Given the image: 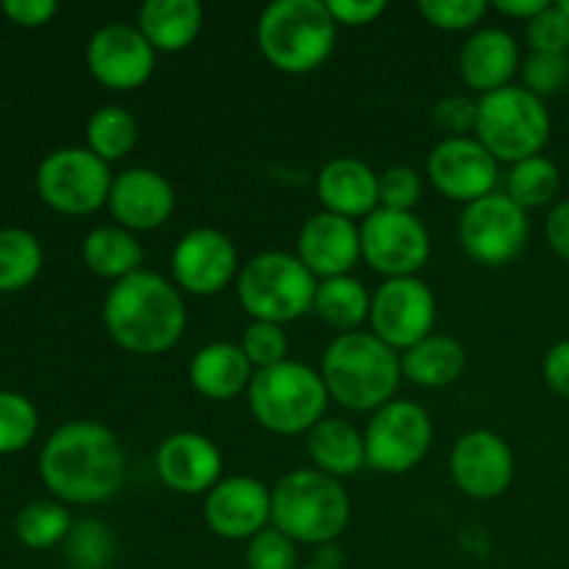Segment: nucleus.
<instances>
[{"mask_svg": "<svg viewBox=\"0 0 569 569\" xmlns=\"http://www.w3.org/2000/svg\"><path fill=\"white\" fill-rule=\"evenodd\" d=\"M39 478L64 506H98L120 492L126 453L111 428L70 420L56 428L39 453Z\"/></svg>", "mask_w": 569, "mask_h": 569, "instance_id": "f257e3e1", "label": "nucleus"}, {"mask_svg": "<svg viewBox=\"0 0 569 569\" xmlns=\"http://www.w3.org/2000/svg\"><path fill=\"white\" fill-rule=\"evenodd\" d=\"M103 326L114 345L133 356H161L187 331V303L181 289L164 276L139 270L109 289Z\"/></svg>", "mask_w": 569, "mask_h": 569, "instance_id": "f03ea898", "label": "nucleus"}, {"mask_svg": "<svg viewBox=\"0 0 569 569\" xmlns=\"http://www.w3.org/2000/svg\"><path fill=\"white\" fill-rule=\"evenodd\" d=\"M320 376L333 403L350 411H378L398 398L400 353L372 331L339 333L322 353Z\"/></svg>", "mask_w": 569, "mask_h": 569, "instance_id": "7ed1b4c3", "label": "nucleus"}, {"mask_svg": "<svg viewBox=\"0 0 569 569\" xmlns=\"http://www.w3.org/2000/svg\"><path fill=\"white\" fill-rule=\"evenodd\" d=\"M350 522V495L342 481L300 467L272 487V526L295 545H333Z\"/></svg>", "mask_w": 569, "mask_h": 569, "instance_id": "20e7f679", "label": "nucleus"}, {"mask_svg": "<svg viewBox=\"0 0 569 569\" xmlns=\"http://www.w3.org/2000/svg\"><path fill=\"white\" fill-rule=\"evenodd\" d=\"M326 0H276L256 22V44L276 70L306 76L322 67L337 42Z\"/></svg>", "mask_w": 569, "mask_h": 569, "instance_id": "39448f33", "label": "nucleus"}, {"mask_svg": "<svg viewBox=\"0 0 569 569\" xmlns=\"http://www.w3.org/2000/svg\"><path fill=\"white\" fill-rule=\"evenodd\" d=\"M328 400L331 395L320 370L292 359L256 372L248 389L250 415L264 431L278 437L309 433L317 422L326 420Z\"/></svg>", "mask_w": 569, "mask_h": 569, "instance_id": "423d86ee", "label": "nucleus"}, {"mask_svg": "<svg viewBox=\"0 0 569 569\" xmlns=\"http://www.w3.org/2000/svg\"><path fill=\"white\" fill-rule=\"evenodd\" d=\"M317 278L295 253L264 250L244 261L237 278V298L250 320L289 326L315 306Z\"/></svg>", "mask_w": 569, "mask_h": 569, "instance_id": "0eeeda50", "label": "nucleus"}, {"mask_svg": "<svg viewBox=\"0 0 569 569\" xmlns=\"http://www.w3.org/2000/svg\"><path fill=\"white\" fill-rule=\"evenodd\" d=\"M476 139L506 164L542 156L550 139V111L542 98L526 87L498 89L478 98Z\"/></svg>", "mask_w": 569, "mask_h": 569, "instance_id": "6e6552de", "label": "nucleus"}, {"mask_svg": "<svg viewBox=\"0 0 569 569\" xmlns=\"http://www.w3.org/2000/svg\"><path fill=\"white\" fill-rule=\"evenodd\" d=\"M109 164L89 148H59L42 159L37 170V192L44 206L67 217H87L109 203Z\"/></svg>", "mask_w": 569, "mask_h": 569, "instance_id": "1a4fd4ad", "label": "nucleus"}, {"mask_svg": "<svg viewBox=\"0 0 569 569\" xmlns=\"http://www.w3.org/2000/svg\"><path fill=\"white\" fill-rule=\"evenodd\" d=\"M433 445V420L415 400L395 398L372 411L365 431L367 465L383 476H403L422 465Z\"/></svg>", "mask_w": 569, "mask_h": 569, "instance_id": "9d476101", "label": "nucleus"}, {"mask_svg": "<svg viewBox=\"0 0 569 569\" xmlns=\"http://www.w3.org/2000/svg\"><path fill=\"white\" fill-rule=\"evenodd\" d=\"M531 233L528 211L506 192L467 203L459 217V242L472 261L483 267H503L522 253Z\"/></svg>", "mask_w": 569, "mask_h": 569, "instance_id": "9b49d317", "label": "nucleus"}, {"mask_svg": "<svg viewBox=\"0 0 569 569\" xmlns=\"http://www.w3.org/2000/svg\"><path fill=\"white\" fill-rule=\"evenodd\" d=\"M359 231L361 259L383 278H415L431 259V233L415 211L376 209Z\"/></svg>", "mask_w": 569, "mask_h": 569, "instance_id": "f8f14e48", "label": "nucleus"}, {"mask_svg": "<svg viewBox=\"0 0 569 569\" xmlns=\"http://www.w3.org/2000/svg\"><path fill=\"white\" fill-rule=\"evenodd\" d=\"M370 326L381 342L406 353L431 337L437 326V298L422 278H387L372 292Z\"/></svg>", "mask_w": 569, "mask_h": 569, "instance_id": "ddd939ff", "label": "nucleus"}, {"mask_svg": "<svg viewBox=\"0 0 569 569\" xmlns=\"http://www.w3.org/2000/svg\"><path fill=\"white\" fill-rule=\"evenodd\" d=\"M87 67L106 89L133 92L153 78L156 50L131 22H109L89 39Z\"/></svg>", "mask_w": 569, "mask_h": 569, "instance_id": "4468645a", "label": "nucleus"}, {"mask_svg": "<svg viewBox=\"0 0 569 569\" xmlns=\"http://www.w3.org/2000/svg\"><path fill=\"white\" fill-rule=\"evenodd\" d=\"M176 287L198 298H211L239 278L237 244L220 228H192L178 239L172 250Z\"/></svg>", "mask_w": 569, "mask_h": 569, "instance_id": "2eb2a0df", "label": "nucleus"}, {"mask_svg": "<svg viewBox=\"0 0 569 569\" xmlns=\"http://www.w3.org/2000/svg\"><path fill=\"white\" fill-rule=\"evenodd\" d=\"M500 161L476 137L439 139L428 153L426 170L433 189L459 203H476L498 187Z\"/></svg>", "mask_w": 569, "mask_h": 569, "instance_id": "dca6fc26", "label": "nucleus"}, {"mask_svg": "<svg viewBox=\"0 0 569 569\" xmlns=\"http://www.w3.org/2000/svg\"><path fill=\"white\" fill-rule=\"evenodd\" d=\"M206 528L226 542H250L272 526V489L253 476H228L203 498Z\"/></svg>", "mask_w": 569, "mask_h": 569, "instance_id": "f3484780", "label": "nucleus"}, {"mask_svg": "<svg viewBox=\"0 0 569 569\" xmlns=\"http://www.w3.org/2000/svg\"><path fill=\"white\" fill-rule=\"evenodd\" d=\"M450 476L456 489L472 500H495L515 481V453L500 433L467 431L450 450Z\"/></svg>", "mask_w": 569, "mask_h": 569, "instance_id": "a211bd4d", "label": "nucleus"}, {"mask_svg": "<svg viewBox=\"0 0 569 569\" xmlns=\"http://www.w3.org/2000/svg\"><path fill=\"white\" fill-rule=\"evenodd\" d=\"M156 476L176 495H209L222 481V453L206 433H170L156 450Z\"/></svg>", "mask_w": 569, "mask_h": 569, "instance_id": "6ab92c4d", "label": "nucleus"}, {"mask_svg": "<svg viewBox=\"0 0 569 569\" xmlns=\"http://www.w3.org/2000/svg\"><path fill=\"white\" fill-rule=\"evenodd\" d=\"M106 206L117 226L128 228L131 233L156 231L167 226L176 211V189L159 170L131 167L114 176Z\"/></svg>", "mask_w": 569, "mask_h": 569, "instance_id": "aec40b11", "label": "nucleus"}, {"mask_svg": "<svg viewBox=\"0 0 569 569\" xmlns=\"http://www.w3.org/2000/svg\"><path fill=\"white\" fill-rule=\"evenodd\" d=\"M298 256L317 281L350 276L361 261L359 222L345 220L331 211H317L300 226Z\"/></svg>", "mask_w": 569, "mask_h": 569, "instance_id": "412c9836", "label": "nucleus"}, {"mask_svg": "<svg viewBox=\"0 0 569 569\" xmlns=\"http://www.w3.org/2000/svg\"><path fill=\"white\" fill-rule=\"evenodd\" d=\"M317 198L322 211L345 217V220H367L381 209L378 194V172L356 156H337L322 164L317 176Z\"/></svg>", "mask_w": 569, "mask_h": 569, "instance_id": "4be33fe9", "label": "nucleus"}, {"mask_svg": "<svg viewBox=\"0 0 569 569\" xmlns=\"http://www.w3.org/2000/svg\"><path fill=\"white\" fill-rule=\"evenodd\" d=\"M520 67V44L503 28H478L459 53L461 78L478 94L509 87Z\"/></svg>", "mask_w": 569, "mask_h": 569, "instance_id": "5701e85b", "label": "nucleus"}, {"mask_svg": "<svg viewBox=\"0 0 569 569\" xmlns=\"http://www.w3.org/2000/svg\"><path fill=\"white\" fill-rule=\"evenodd\" d=\"M256 370L233 342H209L189 361V383L206 400H233L248 395Z\"/></svg>", "mask_w": 569, "mask_h": 569, "instance_id": "b1692460", "label": "nucleus"}, {"mask_svg": "<svg viewBox=\"0 0 569 569\" xmlns=\"http://www.w3.org/2000/svg\"><path fill=\"white\" fill-rule=\"evenodd\" d=\"M203 20L198 0H148L139 9L137 28L156 53H181L200 37Z\"/></svg>", "mask_w": 569, "mask_h": 569, "instance_id": "393cba45", "label": "nucleus"}, {"mask_svg": "<svg viewBox=\"0 0 569 569\" xmlns=\"http://www.w3.org/2000/svg\"><path fill=\"white\" fill-rule=\"evenodd\" d=\"M306 442H309L306 448H309L311 461H315V470L326 472L337 481L356 476L367 465L365 433L345 417L320 420L306 433Z\"/></svg>", "mask_w": 569, "mask_h": 569, "instance_id": "a878e982", "label": "nucleus"}, {"mask_svg": "<svg viewBox=\"0 0 569 569\" xmlns=\"http://www.w3.org/2000/svg\"><path fill=\"white\" fill-rule=\"evenodd\" d=\"M403 378L415 387L442 389L459 381L467 370L465 345L448 333H431L400 356Z\"/></svg>", "mask_w": 569, "mask_h": 569, "instance_id": "bb28decb", "label": "nucleus"}, {"mask_svg": "<svg viewBox=\"0 0 569 569\" xmlns=\"http://www.w3.org/2000/svg\"><path fill=\"white\" fill-rule=\"evenodd\" d=\"M83 264L106 281H122L142 270L144 250L137 233L122 226H98L81 242Z\"/></svg>", "mask_w": 569, "mask_h": 569, "instance_id": "cd10ccee", "label": "nucleus"}, {"mask_svg": "<svg viewBox=\"0 0 569 569\" xmlns=\"http://www.w3.org/2000/svg\"><path fill=\"white\" fill-rule=\"evenodd\" d=\"M372 295L367 292L365 283L353 276L326 278L317 283L315 295V311L328 328L339 333H353L365 320H370Z\"/></svg>", "mask_w": 569, "mask_h": 569, "instance_id": "c85d7f7f", "label": "nucleus"}, {"mask_svg": "<svg viewBox=\"0 0 569 569\" xmlns=\"http://www.w3.org/2000/svg\"><path fill=\"white\" fill-rule=\"evenodd\" d=\"M137 117H133L126 106H100V109H94L92 117L87 120V148L92 150L98 159H103L106 164L126 159V156L137 148Z\"/></svg>", "mask_w": 569, "mask_h": 569, "instance_id": "c756f323", "label": "nucleus"}, {"mask_svg": "<svg viewBox=\"0 0 569 569\" xmlns=\"http://www.w3.org/2000/svg\"><path fill=\"white\" fill-rule=\"evenodd\" d=\"M42 244L26 228H0V295L31 287L42 272Z\"/></svg>", "mask_w": 569, "mask_h": 569, "instance_id": "7c9ffc66", "label": "nucleus"}, {"mask_svg": "<svg viewBox=\"0 0 569 569\" xmlns=\"http://www.w3.org/2000/svg\"><path fill=\"white\" fill-rule=\"evenodd\" d=\"M72 517L64 503L59 500H31L17 511L14 533L26 548L50 550L56 545H64L72 531Z\"/></svg>", "mask_w": 569, "mask_h": 569, "instance_id": "2f4dec72", "label": "nucleus"}, {"mask_svg": "<svg viewBox=\"0 0 569 569\" xmlns=\"http://www.w3.org/2000/svg\"><path fill=\"white\" fill-rule=\"evenodd\" d=\"M559 187L561 172L548 156H531V159L517 161L506 178V194L526 211L553 203Z\"/></svg>", "mask_w": 569, "mask_h": 569, "instance_id": "473e14b6", "label": "nucleus"}, {"mask_svg": "<svg viewBox=\"0 0 569 569\" xmlns=\"http://www.w3.org/2000/svg\"><path fill=\"white\" fill-rule=\"evenodd\" d=\"M64 556L72 569H111L117 556L114 531L100 520L76 522L64 542Z\"/></svg>", "mask_w": 569, "mask_h": 569, "instance_id": "72a5a7b5", "label": "nucleus"}, {"mask_svg": "<svg viewBox=\"0 0 569 569\" xmlns=\"http://www.w3.org/2000/svg\"><path fill=\"white\" fill-rule=\"evenodd\" d=\"M39 431V411L22 392L0 389V456L26 450Z\"/></svg>", "mask_w": 569, "mask_h": 569, "instance_id": "f704fd0d", "label": "nucleus"}, {"mask_svg": "<svg viewBox=\"0 0 569 569\" xmlns=\"http://www.w3.org/2000/svg\"><path fill=\"white\" fill-rule=\"evenodd\" d=\"M239 348L244 350V356H248L256 372L270 370V367L289 361V337L283 331V326H276V322L250 320Z\"/></svg>", "mask_w": 569, "mask_h": 569, "instance_id": "c9c22d12", "label": "nucleus"}, {"mask_svg": "<svg viewBox=\"0 0 569 569\" xmlns=\"http://www.w3.org/2000/svg\"><path fill=\"white\" fill-rule=\"evenodd\" d=\"M417 9L426 17L428 26L439 28V31L459 33L476 28L487 17L489 6L483 0H422Z\"/></svg>", "mask_w": 569, "mask_h": 569, "instance_id": "e433bc0d", "label": "nucleus"}, {"mask_svg": "<svg viewBox=\"0 0 569 569\" xmlns=\"http://www.w3.org/2000/svg\"><path fill=\"white\" fill-rule=\"evenodd\" d=\"M244 565L248 569H298V545L276 526H267L244 548Z\"/></svg>", "mask_w": 569, "mask_h": 569, "instance_id": "4c0bfd02", "label": "nucleus"}, {"mask_svg": "<svg viewBox=\"0 0 569 569\" xmlns=\"http://www.w3.org/2000/svg\"><path fill=\"white\" fill-rule=\"evenodd\" d=\"M378 194H381V209L415 211L422 198L420 172L409 164L387 167L378 176Z\"/></svg>", "mask_w": 569, "mask_h": 569, "instance_id": "58836bf2", "label": "nucleus"}, {"mask_svg": "<svg viewBox=\"0 0 569 569\" xmlns=\"http://www.w3.org/2000/svg\"><path fill=\"white\" fill-rule=\"evenodd\" d=\"M528 44L533 53H556L567 56L569 50V17L559 9V3H550L528 22Z\"/></svg>", "mask_w": 569, "mask_h": 569, "instance_id": "ea45409f", "label": "nucleus"}, {"mask_svg": "<svg viewBox=\"0 0 569 569\" xmlns=\"http://www.w3.org/2000/svg\"><path fill=\"white\" fill-rule=\"evenodd\" d=\"M522 81L537 98L556 94L569 81V59L556 53H531L522 61Z\"/></svg>", "mask_w": 569, "mask_h": 569, "instance_id": "a19ab883", "label": "nucleus"}, {"mask_svg": "<svg viewBox=\"0 0 569 569\" xmlns=\"http://www.w3.org/2000/svg\"><path fill=\"white\" fill-rule=\"evenodd\" d=\"M431 120L445 133L442 139L476 137L478 100L467 98V94H448V98L433 103Z\"/></svg>", "mask_w": 569, "mask_h": 569, "instance_id": "79ce46f5", "label": "nucleus"}, {"mask_svg": "<svg viewBox=\"0 0 569 569\" xmlns=\"http://www.w3.org/2000/svg\"><path fill=\"white\" fill-rule=\"evenodd\" d=\"M333 22L345 28H365L381 20L387 0H326Z\"/></svg>", "mask_w": 569, "mask_h": 569, "instance_id": "37998d69", "label": "nucleus"}, {"mask_svg": "<svg viewBox=\"0 0 569 569\" xmlns=\"http://www.w3.org/2000/svg\"><path fill=\"white\" fill-rule=\"evenodd\" d=\"M0 11L20 28H42L59 14L56 0H3Z\"/></svg>", "mask_w": 569, "mask_h": 569, "instance_id": "c03bdc74", "label": "nucleus"}, {"mask_svg": "<svg viewBox=\"0 0 569 569\" xmlns=\"http://www.w3.org/2000/svg\"><path fill=\"white\" fill-rule=\"evenodd\" d=\"M545 383L553 389L559 398L569 400V339H561L545 353L542 361Z\"/></svg>", "mask_w": 569, "mask_h": 569, "instance_id": "a18cd8bd", "label": "nucleus"}, {"mask_svg": "<svg viewBox=\"0 0 569 569\" xmlns=\"http://www.w3.org/2000/svg\"><path fill=\"white\" fill-rule=\"evenodd\" d=\"M545 237H548V244L553 248V253L569 261V198L559 200L550 209L548 222H545Z\"/></svg>", "mask_w": 569, "mask_h": 569, "instance_id": "49530a36", "label": "nucleus"}, {"mask_svg": "<svg viewBox=\"0 0 569 569\" xmlns=\"http://www.w3.org/2000/svg\"><path fill=\"white\" fill-rule=\"evenodd\" d=\"M548 0H495V9H498L500 14L528 22H531L539 11L548 9Z\"/></svg>", "mask_w": 569, "mask_h": 569, "instance_id": "de8ad7c7", "label": "nucleus"}, {"mask_svg": "<svg viewBox=\"0 0 569 569\" xmlns=\"http://www.w3.org/2000/svg\"><path fill=\"white\" fill-rule=\"evenodd\" d=\"M559 9L565 11V14L569 17V0H559Z\"/></svg>", "mask_w": 569, "mask_h": 569, "instance_id": "09e8293b", "label": "nucleus"}, {"mask_svg": "<svg viewBox=\"0 0 569 569\" xmlns=\"http://www.w3.org/2000/svg\"><path fill=\"white\" fill-rule=\"evenodd\" d=\"M298 569H322V567H317V565H309V567H298Z\"/></svg>", "mask_w": 569, "mask_h": 569, "instance_id": "8fccbe9b", "label": "nucleus"}]
</instances>
